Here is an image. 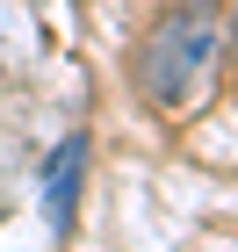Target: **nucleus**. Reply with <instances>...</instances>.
Here are the masks:
<instances>
[{
	"mask_svg": "<svg viewBox=\"0 0 238 252\" xmlns=\"http://www.w3.org/2000/svg\"><path fill=\"white\" fill-rule=\"evenodd\" d=\"M87 158H94V144H87V130L58 137V152L43 158V223H51V238H72L79 223V188H87Z\"/></svg>",
	"mask_w": 238,
	"mask_h": 252,
	"instance_id": "f03ea898",
	"label": "nucleus"
},
{
	"mask_svg": "<svg viewBox=\"0 0 238 252\" xmlns=\"http://www.w3.org/2000/svg\"><path fill=\"white\" fill-rule=\"evenodd\" d=\"M217 51H224L217 0H173V7L144 29V43H137V94L152 101L159 116L188 108L195 87L209 79V65H217Z\"/></svg>",
	"mask_w": 238,
	"mask_h": 252,
	"instance_id": "f257e3e1",
	"label": "nucleus"
}]
</instances>
